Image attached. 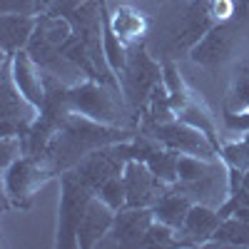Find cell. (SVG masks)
I'll return each mask as SVG.
<instances>
[{"label":"cell","mask_w":249,"mask_h":249,"mask_svg":"<svg viewBox=\"0 0 249 249\" xmlns=\"http://www.w3.org/2000/svg\"><path fill=\"white\" fill-rule=\"evenodd\" d=\"M210 244L249 247V219H222L219 230Z\"/></svg>","instance_id":"21"},{"label":"cell","mask_w":249,"mask_h":249,"mask_svg":"<svg viewBox=\"0 0 249 249\" xmlns=\"http://www.w3.org/2000/svg\"><path fill=\"white\" fill-rule=\"evenodd\" d=\"M122 179L127 190V207H152L170 190V184L162 182L142 160H127Z\"/></svg>","instance_id":"12"},{"label":"cell","mask_w":249,"mask_h":249,"mask_svg":"<svg viewBox=\"0 0 249 249\" xmlns=\"http://www.w3.org/2000/svg\"><path fill=\"white\" fill-rule=\"evenodd\" d=\"M115 210L110 204H105L97 195L90 199L88 204V212L80 222V230H77V249H92L97 244H102V239H107L110 230H112V222H115Z\"/></svg>","instance_id":"17"},{"label":"cell","mask_w":249,"mask_h":249,"mask_svg":"<svg viewBox=\"0 0 249 249\" xmlns=\"http://www.w3.org/2000/svg\"><path fill=\"white\" fill-rule=\"evenodd\" d=\"M162 80H164L162 62L150 53L147 40L132 45L130 55H127V65L120 72V90H122V97L127 102V107L137 124H140V115H142L144 105H147L152 90Z\"/></svg>","instance_id":"5"},{"label":"cell","mask_w":249,"mask_h":249,"mask_svg":"<svg viewBox=\"0 0 249 249\" xmlns=\"http://www.w3.org/2000/svg\"><path fill=\"white\" fill-rule=\"evenodd\" d=\"M140 247H177V230L160 219H152Z\"/></svg>","instance_id":"26"},{"label":"cell","mask_w":249,"mask_h":249,"mask_svg":"<svg viewBox=\"0 0 249 249\" xmlns=\"http://www.w3.org/2000/svg\"><path fill=\"white\" fill-rule=\"evenodd\" d=\"M219 224H222V217L217 212V207L195 202L187 219L177 230V247H207L214 239Z\"/></svg>","instance_id":"13"},{"label":"cell","mask_w":249,"mask_h":249,"mask_svg":"<svg viewBox=\"0 0 249 249\" xmlns=\"http://www.w3.org/2000/svg\"><path fill=\"white\" fill-rule=\"evenodd\" d=\"M95 195L105 202V204H110L115 212H120V210H124V207H127V190H124L122 175L110 177L107 182H102L97 190H95Z\"/></svg>","instance_id":"24"},{"label":"cell","mask_w":249,"mask_h":249,"mask_svg":"<svg viewBox=\"0 0 249 249\" xmlns=\"http://www.w3.org/2000/svg\"><path fill=\"white\" fill-rule=\"evenodd\" d=\"M179 192H184L192 202L219 207L230 197V167L222 157L217 160H202L192 155H179L177 164V182L172 184Z\"/></svg>","instance_id":"3"},{"label":"cell","mask_w":249,"mask_h":249,"mask_svg":"<svg viewBox=\"0 0 249 249\" xmlns=\"http://www.w3.org/2000/svg\"><path fill=\"white\" fill-rule=\"evenodd\" d=\"M107 23H110L112 33L127 48L142 43V40H147L150 33H152V20L144 13H140L137 8L122 3V0H117V5L107 3Z\"/></svg>","instance_id":"14"},{"label":"cell","mask_w":249,"mask_h":249,"mask_svg":"<svg viewBox=\"0 0 249 249\" xmlns=\"http://www.w3.org/2000/svg\"><path fill=\"white\" fill-rule=\"evenodd\" d=\"M137 135L135 127H115V124L95 122L80 112H70L65 124L53 135L48 150L43 155V162L50 167L55 177H60L65 170L77 167L90 152L107 147L115 142H127Z\"/></svg>","instance_id":"2"},{"label":"cell","mask_w":249,"mask_h":249,"mask_svg":"<svg viewBox=\"0 0 249 249\" xmlns=\"http://www.w3.org/2000/svg\"><path fill=\"white\" fill-rule=\"evenodd\" d=\"M5 57H10L15 85L40 110L43 102H45V95H48L45 92V72H43V68L33 60V55L28 50H18L15 55H5Z\"/></svg>","instance_id":"16"},{"label":"cell","mask_w":249,"mask_h":249,"mask_svg":"<svg viewBox=\"0 0 249 249\" xmlns=\"http://www.w3.org/2000/svg\"><path fill=\"white\" fill-rule=\"evenodd\" d=\"M249 107V68L247 62L237 68V75L232 77V85L227 90L224 110H247Z\"/></svg>","instance_id":"22"},{"label":"cell","mask_w":249,"mask_h":249,"mask_svg":"<svg viewBox=\"0 0 249 249\" xmlns=\"http://www.w3.org/2000/svg\"><path fill=\"white\" fill-rule=\"evenodd\" d=\"M177 120L192 124V127H197V130H202L207 137L217 144V150L222 147V140L217 137V120H214V115L210 112V107L204 105V100H202L197 92H195L192 100L177 112Z\"/></svg>","instance_id":"20"},{"label":"cell","mask_w":249,"mask_h":249,"mask_svg":"<svg viewBox=\"0 0 249 249\" xmlns=\"http://www.w3.org/2000/svg\"><path fill=\"white\" fill-rule=\"evenodd\" d=\"M224 127L234 135H247L249 132V107L247 110H224L222 115Z\"/></svg>","instance_id":"29"},{"label":"cell","mask_w":249,"mask_h":249,"mask_svg":"<svg viewBox=\"0 0 249 249\" xmlns=\"http://www.w3.org/2000/svg\"><path fill=\"white\" fill-rule=\"evenodd\" d=\"M127 142H115V144H107V147H100V150L90 152L82 162H77V167H72V170L85 179L92 190H97L102 182H107L110 177H117V175L124 172V164L130 160Z\"/></svg>","instance_id":"11"},{"label":"cell","mask_w":249,"mask_h":249,"mask_svg":"<svg viewBox=\"0 0 249 249\" xmlns=\"http://www.w3.org/2000/svg\"><path fill=\"white\" fill-rule=\"evenodd\" d=\"M247 68H249V62H247Z\"/></svg>","instance_id":"30"},{"label":"cell","mask_w":249,"mask_h":249,"mask_svg":"<svg viewBox=\"0 0 249 249\" xmlns=\"http://www.w3.org/2000/svg\"><path fill=\"white\" fill-rule=\"evenodd\" d=\"M0 155H3L0 164H3V170H5L8 164H13L18 157H23V155H25V150H23V137H20V135L0 137Z\"/></svg>","instance_id":"28"},{"label":"cell","mask_w":249,"mask_h":249,"mask_svg":"<svg viewBox=\"0 0 249 249\" xmlns=\"http://www.w3.org/2000/svg\"><path fill=\"white\" fill-rule=\"evenodd\" d=\"M222 219H249V187H239L219 207Z\"/></svg>","instance_id":"25"},{"label":"cell","mask_w":249,"mask_h":249,"mask_svg":"<svg viewBox=\"0 0 249 249\" xmlns=\"http://www.w3.org/2000/svg\"><path fill=\"white\" fill-rule=\"evenodd\" d=\"M50 0H0V13H23V15H43L48 13Z\"/></svg>","instance_id":"27"},{"label":"cell","mask_w":249,"mask_h":249,"mask_svg":"<svg viewBox=\"0 0 249 249\" xmlns=\"http://www.w3.org/2000/svg\"><path fill=\"white\" fill-rule=\"evenodd\" d=\"M249 35L247 28H242L234 20H224V23H214L199 43L190 53V62L204 68V70H219L227 60H230L242 40Z\"/></svg>","instance_id":"8"},{"label":"cell","mask_w":249,"mask_h":249,"mask_svg":"<svg viewBox=\"0 0 249 249\" xmlns=\"http://www.w3.org/2000/svg\"><path fill=\"white\" fill-rule=\"evenodd\" d=\"M192 204L195 202L187 197L184 192H179L177 187H170V190L152 204V214H155V219H160L164 224L175 227V230H179L182 222L187 219V214H190Z\"/></svg>","instance_id":"19"},{"label":"cell","mask_w":249,"mask_h":249,"mask_svg":"<svg viewBox=\"0 0 249 249\" xmlns=\"http://www.w3.org/2000/svg\"><path fill=\"white\" fill-rule=\"evenodd\" d=\"M68 105L72 112H80L95 122L102 124H115V127H135L137 122L124 102L122 92L105 85L100 80L85 77L68 88Z\"/></svg>","instance_id":"4"},{"label":"cell","mask_w":249,"mask_h":249,"mask_svg":"<svg viewBox=\"0 0 249 249\" xmlns=\"http://www.w3.org/2000/svg\"><path fill=\"white\" fill-rule=\"evenodd\" d=\"M140 132L157 140L164 147L177 150L179 155H192V157H202V160H217L219 157L217 144L210 137L202 130L192 127V124H187L177 117L170 122H162V124H152V127H142Z\"/></svg>","instance_id":"9"},{"label":"cell","mask_w":249,"mask_h":249,"mask_svg":"<svg viewBox=\"0 0 249 249\" xmlns=\"http://www.w3.org/2000/svg\"><path fill=\"white\" fill-rule=\"evenodd\" d=\"M35 25H37V15L0 13V50H3V55H15L18 50H28Z\"/></svg>","instance_id":"18"},{"label":"cell","mask_w":249,"mask_h":249,"mask_svg":"<svg viewBox=\"0 0 249 249\" xmlns=\"http://www.w3.org/2000/svg\"><path fill=\"white\" fill-rule=\"evenodd\" d=\"M95 190L75 170L60 175V207H57V249H77V230L88 212Z\"/></svg>","instance_id":"6"},{"label":"cell","mask_w":249,"mask_h":249,"mask_svg":"<svg viewBox=\"0 0 249 249\" xmlns=\"http://www.w3.org/2000/svg\"><path fill=\"white\" fill-rule=\"evenodd\" d=\"M152 219H155L152 207H124L115 214L107 242L117 247H140Z\"/></svg>","instance_id":"15"},{"label":"cell","mask_w":249,"mask_h":249,"mask_svg":"<svg viewBox=\"0 0 249 249\" xmlns=\"http://www.w3.org/2000/svg\"><path fill=\"white\" fill-rule=\"evenodd\" d=\"M0 92H3V95H0V100H3L0 137H10V135H20V137H23L30 130V124L37 120L40 110L15 85L10 57H5V55H3V75H0Z\"/></svg>","instance_id":"10"},{"label":"cell","mask_w":249,"mask_h":249,"mask_svg":"<svg viewBox=\"0 0 249 249\" xmlns=\"http://www.w3.org/2000/svg\"><path fill=\"white\" fill-rule=\"evenodd\" d=\"M219 157L227 162V167H234V170L247 172L249 170V132L242 135L234 142H222Z\"/></svg>","instance_id":"23"},{"label":"cell","mask_w":249,"mask_h":249,"mask_svg":"<svg viewBox=\"0 0 249 249\" xmlns=\"http://www.w3.org/2000/svg\"><path fill=\"white\" fill-rule=\"evenodd\" d=\"M55 175L50 167L33 155L18 157L13 164L3 170V192H5V210H30L33 197L43 184H48Z\"/></svg>","instance_id":"7"},{"label":"cell","mask_w":249,"mask_h":249,"mask_svg":"<svg viewBox=\"0 0 249 249\" xmlns=\"http://www.w3.org/2000/svg\"><path fill=\"white\" fill-rule=\"evenodd\" d=\"M214 23L210 0H162L160 18L152 20L147 48L160 62H177L179 57H190L192 48Z\"/></svg>","instance_id":"1"}]
</instances>
